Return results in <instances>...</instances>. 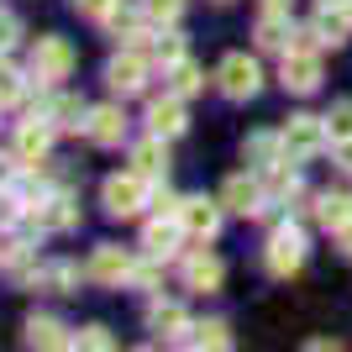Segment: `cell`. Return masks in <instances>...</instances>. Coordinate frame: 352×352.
<instances>
[{
  "label": "cell",
  "instance_id": "26",
  "mask_svg": "<svg viewBox=\"0 0 352 352\" xmlns=\"http://www.w3.org/2000/svg\"><path fill=\"white\" fill-rule=\"evenodd\" d=\"M326 132H331V142H347V137H352V100L331 105V116H326Z\"/></svg>",
  "mask_w": 352,
  "mask_h": 352
},
{
  "label": "cell",
  "instance_id": "14",
  "mask_svg": "<svg viewBox=\"0 0 352 352\" xmlns=\"http://www.w3.org/2000/svg\"><path fill=\"white\" fill-rule=\"evenodd\" d=\"M89 279L95 284H121V279H132V258L121 248H100L95 252V263H89Z\"/></svg>",
  "mask_w": 352,
  "mask_h": 352
},
{
  "label": "cell",
  "instance_id": "34",
  "mask_svg": "<svg viewBox=\"0 0 352 352\" xmlns=\"http://www.w3.org/2000/svg\"><path fill=\"white\" fill-rule=\"evenodd\" d=\"M74 6H79V11H85V16H105V11H111V6H116V0H74Z\"/></svg>",
  "mask_w": 352,
  "mask_h": 352
},
{
  "label": "cell",
  "instance_id": "11",
  "mask_svg": "<svg viewBox=\"0 0 352 352\" xmlns=\"http://www.w3.org/2000/svg\"><path fill=\"white\" fill-rule=\"evenodd\" d=\"M105 85L116 89V95H137V89L147 85V63L137 58V53H121V58H111V69H105Z\"/></svg>",
  "mask_w": 352,
  "mask_h": 352
},
{
  "label": "cell",
  "instance_id": "38",
  "mask_svg": "<svg viewBox=\"0 0 352 352\" xmlns=\"http://www.w3.org/2000/svg\"><path fill=\"white\" fill-rule=\"evenodd\" d=\"M342 11H347V16H352V0H347V6H342Z\"/></svg>",
  "mask_w": 352,
  "mask_h": 352
},
{
  "label": "cell",
  "instance_id": "3",
  "mask_svg": "<svg viewBox=\"0 0 352 352\" xmlns=\"http://www.w3.org/2000/svg\"><path fill=\"white\" fill-rule=\"evenodd\" d=\"M300 268H305V236L294 232V226H279V232L268 236V274L289 279Z\"/></svg>",
  "mask_w": 352,
  "mask_h": 352
},
{
  "label": "cell",
  "instance_id": "39",
  "mask_svg": "<svg viewBox=\"0 0 352 352\" xmlns=\"http://www.w3.org/2000/svg\"><path fill=\"white\" fill-rule=\"evenodd\" d=\"M0 179H6V168H0Z\"/></svg>",
  "mask_w": 352,
  "mask_h": 352
},
{
  "label": "cell",
  "instance_id": "10",
  "mask_svg": "<svg viewBox=\"0 0 352 352\" xmlns=\"http://www.w3.org/2000/svg\"><path fill=\"white\" fill-rule=\"evenodd\" d=\"M74 221H79V210H74L69 195H53V200H37V206H32V226H37V232H69Z\"/></svg>",
  "mask_w": 352,
  "mask_h": 352
},
{
  "label": "cell",
  "instance_id": "24",
  "mask_svg": "<svg viewBox=\"0 0 352 352\" xmlns=\"http://www.w3.org/2000/svg\"><path fill=\"white\" fill-rule=\"evenodd\" d=\"M200 89H206V74L195 69V63L179 58L174 63V95H200Z\"/></svg>",
  "mask_w": 352,
  "mask_h": 352
},
{
  "label": "cell",
  "instance_id": "9",
  "mask_svg": "<svg viewBox=\"0 0 352 352\" xmlns=\"http://www.w3.org/2000/svg\"><path fill=\"white\" fill-rule=\"evenodd\" d=\"M85 132H89L95 147H116L121 137H126V116H121L116 105H95V111L85 116Z\"/></svg>",
  "mask_w": 352,
  "mask_h": 352
},
{
  "label": "cell",
  "instance_id": "15",
  "mask_svg": "<svg viewBox=\"0 0 352 352\" xmlns=\"http://www.w3.org/2000/svg\"><path fill=\"white\" fill-rule=\"evenodd\" d=\"M179 226H184V221H153V226H147L142 232V248H147V258H168V252L179 248Z\"/></svg>",
  "mask_w": 352,
  "mask_h": 352
},
{
  "label": "cell",
  "instance_id": "6",
  "mask_svg": "<svg viewBox=\"0 0 352 352\" xmlns=\"http://www.w3.org/2000/svg\"><path fill=\"white\" fill-rule=\"evenodd\" d=\"M221 89L232 95V100H248V95H258V85H263V74H258V63L248 58V53H232V58L221 63Z\"/></svg>",
  "mask_w": 352,
  "mask_h": 352
},
{
  "label": "cell",
  "instance_id": "8",
  "mask_svg": "<svg viewBox=\"0 0 352 352\" xmlns=\"http://www.w3.org/2000/svg\"><path fill=\"white\" fill-rule=\"evenodd\" d=\"M221 206L236 210V216H258V210H263V184L248 179V174H232L226 190H221Z\"/></svg>",
  "mask_w": 352,
  "mask_h": 352
},
{
  "label": "cell",
  "instance_id": "37",
  "mask_svg": "<svg viewBox=\"0 0 352 352\" xmlns=\"http://www.w3.org/2000/svg\"><path fill=\"white\" fill-rule=\"evenodd\" d=\"M268 11H289V0H263Z\"/></svg>",
  "mask_w": 352,
  "mask_h": 352
},
{
  "label": "cell",
  "instance_id": "30",
  "mask_svg": "<svg viewBox=\"0 0 352 352\" xmlns=\"http://www.w3.org/2000/svg\"><path fill=\"white\" fill-rule=\"evenodd\" d=\"M158 58L168 63V69H174V63L184 58V37H174V32H163V37H158Z\"/></svg>",
  "mask_w": 352,
  "mask_h": 352
},
{
  "label": "cell",
  "instance_id": "35",
  "mask_svg": "<svg viewBox=\"0 0 352 352\" xmlns=\"http://www.w3.org/2000/svg\"><path fill=\"white\" fill-rule=\"evenodd\" d=\"M337 168H347V174H352V137H347V142H337Z\"/></svg>",
  "mask_w": 352,
  "mask_h": 352
},
{
  "label": "cell",
  "instance_id": "20",
  "mask_svg": "<svg viewBox=\"0 0 352 352\" xmlns=\"http://www.w3.org/2000/svg\"><path fill=\"white\" fill-rule=\"evenodd\" d=\"M147 326H153L158 337H184V331H190V321H184L179 305H153L147 310Z\"/></svg>",
  "mask_w": 352,
  "mask_h": 352
},
{
  "label": "cell",
  "instance_id": "17",
  "mask_svg": "<svg viewBox=\"0 0 352 352\" xmlns=\"http://www.w3.org/2000/svg\"><path fill=\"white\" fill-rule=\"evenodd\" d=\"M258 43H263V47H274V53H289V43H294L289 16H284V11H268L263 21H258Z\"/></svg>",
  "mask_w": 352,
  "mask_h": 352
},
{
  "label": "cell",
  "instance_id": "13",
  "mask_svg": "<svg viewBox=\"0 0 352 352\" xmlns=\"http://www.w3.org/2000/svg\"><path fill=\"white\" fill-rule=\"evenodd\" d=\"M47 147H53V121H27L21 132H16V158L21 163H43L47 158Z\"/></svg>",
  "mask_w": 352,
  "mask_h": 352
},
{
  "label": "cell",
  "instance_id": "32",
  "mask_svg": "<svg viewBox=\"0 0 352 352\" xmlns=\"http://www.w3.org/2000/svg\"><path fill=\"white\" fill-rule=\"evenodd\" d=\"M132 284H142V289H153V284H158V263H142V268H132Z\"/></svg>",
  "mask_w": 352,
  "mask_h": 352
},
{
  "label": "cell",
  "instance_id": "1",
  "mask_svg": "<svg viewBox=\"0 0 352 352\" xmlns=\"http://www.w3.org/2000/svg\"><path fill=\"white\" fill-rule=\"evenodd\" d=\"M284 163H305V158H316L326 147V121H316V116H289L284 121Z\"/></svg>",
  "mask_w": 352,
  "mask_h": 352
},
{
  "label": "cell",
  "instance_id": "19",
  "mask_svg": "<svg viewBox=\"0 0 352 352\" xmlns=\"http://www.w3.org/2000/svg\"><path fill=\"white\" fill-rule=\"evenodd\" d=\"M132 163H137V174L158 179V174H163V163H168V158H163V137L153 132L147 142H137V147H132Z\"/></svg>",
  "mask_w": 352,
  "mask_h": 352
},
{
  "label": "cell",
  "instance_id": "2",
  "mask_svg": "<svg viewBox=\"0 0 352 352\" xmlns=\"http://www.w3.org/2000/svg\"><path fill=\"white\" fill-rule=\"evenodd\" d=\"M69 69H74V47L63 37H37V47H32V79L58 85V79H69Z\"/></svg>",
  "mask_w": 352,
  "mask_h": 352
},
{
  "label": "cell",
  "instance_id": "31",
  "mask_svg": "<svg viewBox=\"0 0 352 352\" xmlns=\"http://www.w3.org/2000/svg\"><path fill=\"white\" fill-rule=\"evenodd\" d=\"M74 347H111V331H105V326H85V331L74 337Z\"/></svg>",
  "mask_w": 352,
  "mask_h": 352
},
{
  "label": "cell",
  "instance_id": "12",
  "mask_svg": "<svg viewBox=\"0 0 352 352\" xmlns=\"http://www.w3.org/2000/svg\"><path fill=\"white\" fill-rule=\"evenodd\" d=\"M147 126L158 137H179L190 121H184V95H163V100L147 105Z\"/></svg>",
  "mask_w": 352,
  "mask_h": 352
},
{
  "label": "cell",
  "instance_id": "22",
  "mask_svg": "<svg viewBox=\"0 0 352 352\" xmlns=\"http://www.w3.org/2000/svg\"><path fill=\"white\" fill-rule=\"evenodd\" d=\"M316 32H321V43H347L352 16H347V11H331V6H326V11L316 16Z\"/></svg>",
  "mask_w": 352,
  "mask_h": 352
},
{
  "label": "cell",
  "instance_id": "5",
  "mask_svg": "<svg viewBox=\"0 0 352 352\" xmlns=\"http://www.w3.org/2000/svg\"><path fill=\"white\" fill-rule=\"evenodd\" d=\"M279 79H284V89H294V95H310V89L321 85V58H316V47H289Z\"/></svg>",
  "mask_w": 352,
  "mask_h": 352
},
{
  "label": "cell",
  "instance_id": "16",
  "mask_svg": "<svg viewBox=\"0 0 352 352\" xmlns=\"http://www.w3.org/2000/svg\"><path fill=\"white\" fill-rule=\"evenodd\" d=\"M184 279H190V289H221L226 268H221V258H210V252H195L190 268H184Z\"/></svg>",
  "mask_w": 352,
  "mask_h": 352
},
{
  "label": "cell",
  "instance_id": "21",
  "mask_svg": "<svg viewBox=\"0 0 352 352\" xmlns=\"http://www.w3.org/2000/svg\"><path fill=\"white\" fill-rule=\"evenodd\" d=\"M316 221L331 226V232L347 226V221H352V200H347V195H321V200H316Z\"/></svg>",
  "mask_w": 352,
  "mask_h": 352
},
{
  "label": "cell",
  "instance_id": "4",
  "mask_svg": "<svg viewBox=\"0 0 352 352\" xmlns=\"http://www.w3.org/2000/svg\"><path fill=\"white\" fill-rule=\"evenodd\" d=\"M147 200V174H111L105 179V210L111 216H137Z\"/></svg>",
  "mask_w": 352,
  "mask_h": 352
},
{
  "label": "cell",
  "instance_id": "27",
  "mask_svg": "<svg viewBox=\"0 0 352 352\" xmlns=\"http://www.w3.org/2000/svg\"><path fill=\"white\" fill-rule=\"evenodd\" d=\"M179 11H184V0H142V16L147 21H163V27H174Z\"/></svg>",
  "mask_w": 352,
  "mask_h": 352
},
{
  "label": "cell",
  "instance_id": "25",
  "mask_svg": "<svg viewBox=\"0 0 352 352\" xmlns=\"http://www.w3.org/2000/svg\"><path fill=\"white\" fill-rule=\"evenodd\" d=\"M195 347H232V331H226V321H206V326H195Z\"/></svg>",
  "mask_w": 352,
  "mask_h": 352
},
{
  "label": "cell",
  "instance_id": "7",
  "mask_svg": "<svg viewBox=\"0 0 352 352\" xmlns=\"http://www.w3.org/2000/svg\"><path fill=\"white\" fill-rule=\"evenodd\" d=\"M179 221H184V232L190 236H216V226H221V200H206V195H190L184 206H179Z\"/></svg>",
  "mask_w": 352,
  "mask_h": 352
},
{
  "label": "cell",
  "instance_id": "18",
  "mask_svg": "<svg viewBox=\"0 0 352 352\" xmlns=\"http://www.w3.org/2000/svg\"><path fill=\"white\" fill-rule=\"evenodd\" d=\"M27 342H32V347H74V337L63 331L58 321H47V316H32V321H27Z\"/></svg>",
  "mask_w": 352,
  "mask_h": 352
},
{
  "label": "cell",
  "instance_id": "29",
  "mask_svg": "<svg viewBox=\"0 0 352 352\" xmlns=\"http://www.w3.org/2000/svg\"><path fill=\"white\" fill-rule=\"evenodd\" d=\"M16 95H21V74H16L11 63H0V105H11Z\"/></svg>",
  "mask_w": 352,
  "mask_h": 352
},
{
  "label": "cell",
  "instance_id": "36",
  "mask_svg": "<svg viewBox=\"0 0 352 352\" xmlns=\"http://www.w3.org/2000/svg\"><path fill=\"white\" fill-rule=\"evenodd\" d=\"M337 242H342V252L352 258V221H347V226H337Z\"/></svg>",
  "mask_w": 352,
  "mask_h": 352
},
{
  "label": "cell",
  "instance_id": "28",
  "mask_svg": "<svg viewBox=\"0 0 352 352\" xmlns=\"http://www.w3.org/2000/svg\"><path fill=\"white\" fill-rule=\"evenodd\" d=\"M37 284H43V289H53V294H69V289H74V268H69V263H53V268H43V274H37Z\"/></svg>",
  "mask_w": 352,
  "mask_h": 352
},
{
  "label": "cell",
  "instance_id": "33",
  "mask_svg": "<svg viewBox=\"0 0 352 352\" xmlns=\"http://www.w3.org/2000/svg\"><path fill=\"white\" fill-rule=\"evenodd\" d=\"M16 32H21V27H16V16H0V53L16 43Z\"/></svg>",
  "mask_w": 352,
  "mask_h": 352
},
{
  "label": "cell",
  "instance_id": "23",
  "mask_svg": "<svg viewBox=\"0 0 352 352\" xmlns=\"http://www.w3.org/2000/svg\"><path fill=\"white\" fill-rule=\"evenodd\" d=\"M43 116L53 121V126H79V116H89L85 100H74V95H58L53 105H43Z\"/></svg>",
  "mask_w": 352,
  "mask_h": 352
}]
</instances>
